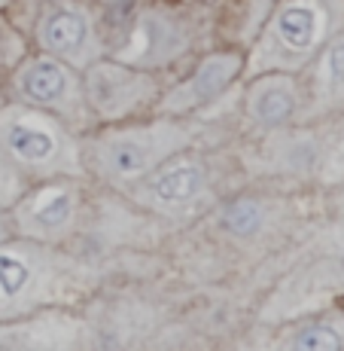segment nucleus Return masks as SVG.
I'll return each instance as SVG.
<instances>
[{
	"label": "nucleus",
	"mask_w": 344,
	"mask_h": 351,
	"mask_svg": "<svg viewBox=\"0 0 344 351\" xmlns=\"http://www.w3.org/2000/svg\"><path fill=\"white\" fill-rule=\"evenodd\" d=\"M28 49V37L10 22L6 10H0V80H6V73L18 64V58Z\"/></svg>",
	"instance_id": "15"
},
{
	"label": "nucleus",
	"mask_w": 344,
	"mask_h": 351,
	"mask_svg": "<svg viewBox=\"0 0 344 351\" xmlns=\"http://www.w3.org/2000/svg\"><path fill=\"white\" fill-rule=\"evenodd\" d=\"M18 0H0V10H10V6H16Z\"/></svg>",
	"instance_id": "20"
},
{
	"label": "nucleus",
	"mask_w": 344,
	"mask_h": 351,
	"mask_svg": "<svg viewBox=\"0 0 344 351\" xmlns=\"http://www.w3.org/2000/svg\"><path fill=\"white\" fill-rule=\"evenodd\" d=\"M241 113L247 125L259 132H274L305 119V86L299 73H256L247 77Z\"/></svg>",
	"instance_id": "12"
},
{
	"label": "nucleus",
	"mask_w": 344,
	"mask_h": 351,
	"mask_svg": "<svg viewBox=\"0 0 344 351\" xmlns=\"http://www.w3.org/2000/svg\"><path fill=\"white\" fill-rule=\"evenodd\" d=\"M295 348H341L344 339L332 327H308L293 339Z\"/></svg>",
	"instance_id": "16"
},
{
	"label": "nucleus",
	"mask_w": 344,
	"mask_h": 351,
	"mask_svg": "<svg viewBox=\"0 0 344 351\" xmlns=\"http://www.w3.org/2000/svg\"><path fill=\"white\" fill-rule=\"evenodd\" d=\"M226 223L232 232H253V229H259V223H262V214L253 202H241V205H232Z\"/></svg>",
	"instance_id": "18"
},
{
	"label": "nucleus",
	"mask_w": 344,
	"mask_h": 351,
	"mask_svg": "<svg viewBox=\"0 0 344 351\" xmlns=\"http://www.w3.org/2000/svg\"><path fill=\"white\" fill-rule=\"evenodd\" d=\"M83 180L85 178H46L31 180L10 205L16 235L46 245H64L77 235L83 220Z\"/></svg>",
	"instance_id": "10"
},
{
	"label": "nucleus",
	"mask_w": 344,
	"mask_h": 351,
	"mask_svg": "<svg viewBox=\"0 0 344 351\" xmlns=\"http://www.w3.org/2000/svg\"><path fill=\"white\" fill-rule=\"evenodd\" d=\"M83 95L94 125L128 123L150 117L168 80L159 71L119 62L116 56H101L83 67Z\"/></svg>",
	"instance_id": "6"
},
{
	"label": "nucleus",
	"mask_w": 344,
	"mask_h": 351,
	"mask_svg": "<svg viewBox=\"0 0 344 351\" xmlns=\"http://www.w3.org/2000/svg\"><path fill=\"white\" fill-rule=\"evenodd\" d=\"M92 272L62 245L12 235L0 241V324H16L70 302Z\"/></svg>",
	"instance_id": "2"
},
{
	"label": "nucleus",
	"mask_w": 344,
	"mask_h": 351,
	"mask_svg": "<svg viewBox=\"0 0 344 351\" xmlns=\"http://www.w3.org/2000/svg\"><path fill=\"white\" fill-rule=\"evenodd\" d=\"M244 80V49L204 52L180 80H168L153 113L159 117H198Z\"/></svg>",
	"instance_id": "11"
},
{
	"label": "nucleus",
	"mask_w": 344,
	"mask_h": 351,
	"mask_svg": "<svg viewBox=\"0 0 344 351\" xmlns=\"http://www.w3.org/2000/svg\"><path fill=\"white\" fill-rule=\"evenodd\" d=\"M140 0H94L92 10L98 12V22L101 31H104L107 40V52L113 49V43L119 40V34L125 31V25L131 22V16L137 12Z\"/></svg>",
	"instance_id": "14"
},
{
	"label": "nucleus",
	"mask_w": 344,
	"mask_h": 351,
	"mask_svg": "<svg viewBox=\"0 0 344 351\" xmlns=\"http://www.w3.org/2000/svg\"><path fill=\"white\" fill-rule=\"evenodd\" d=\"M16 235V226H12V211L10 205H0V241L12 239Z\"/></svg>",
	"instance_id": "19"
},
{
	"label": "nucleus",
	"mask_w": 344,
	"mask_h": 351,
	"mask_svg": "<svg viewBox=\"0 0 344 351\" xmlns=\"http://www.w3.org/2000/svg\"><path fill=\"white\" fill-rule=\"evenodd\" d=\"M201 40V16L192 6L174 3H140L125 31L113 43L110 56L119 62L165 71L192 56Z\"/></svg>",
	"instance_id": "5"
},
{
	"label": "nucleus",
	"mask_w": 344,
	"mask_h": 351,
	"mask_svg": "<svg viewBox=\"0 0 344 351\" xmlns=\"http://www.w3.org/2000/svg\"><path fill=\"white\" fill-rule=\"evenodd\" d=\"M344 31V0H274L244 49V80L256 73H302Z\"/></svg>",
	"instance_id": "3"
},
{
	"label": "nucleus",
	"mask_w": 344,
	"mask_h": 351,
	"mask_svg": "<svg viewBox=\"0 0 344 351\" xmlns=\"http://www.w3.org/2000/svg\"><path fill=\"white\" fill-rule=\"evenodd\" d=\"M6 89H10V101L52 113L79 134L94 125L83 95V73L55 56L28 49L6 73Z\"/></svg>",
	"instance_id": "7"
},
{
	"label": "nucleus",
	"mask_w": 344,
	"mask_h": 351,
	"mask_svg": "<svg viewBox=\"0 0 344 351\" xmlns=\"http://www.w3.org/2000/svg\"><path fill=\"white\" fill-rule=\"evenodd\" d=\"M211 162L204 153H198V147H189V150L161 162L159 168H153L122 195L161 217H189L211 199Z\"/></svg>",
	"instance_id": "9"
},
{
	"label": "nucleus",
	"mask_w": 344,
	"mask_h": 351,
	"mask_svg": "<svg viewBox=\"0 0 344 351\" xmlns=\"http://www.w3.org/2000/svg\"><path fill=\"white\" fill-rule=\"evenodd\" d=\"M198 117H150L128 123L92 125L83 132V168L85 178L101 180L110 190L125 193L140 178L159 168L177 153L198 147Z\"/></svg>",
	"instance_id": "1"
},
{
	"label": "nucleus",
	"mask_w": 344,
	"mask_h": 351,
	"mask_svg": "<svg viewBox=\"0 0 344 351\" xmlns=\"http://www.w3.org/2000/svg\"><path fill=\"white\" fill-rule=\"evenodd\" d=\"M305 86V119L344 110V31L299 73Z\"/></svg>",
	"instance_id": "13"
},
{
	"label": "nucleus",
	"mask_w": 344,
	"mask_h": 351,
	"mask_svg": "<svg viewBox=\"0 0 344 351\" xmlns=\"http://www.w3.org/2000/svg\"><path fill=\"white\" fill-rule=\"evenodd\" d=\"M0 153L25 180L85 178L83 134L64 119L18 101L0 104Z\"/></svg>",
	"instance_id": "4"
},
{
	"label": "nucleus",
	"mask_w": 344,
	"mask_h": 351,
	"mask_svg": "<svg viewBox=\"0 0 344 351\" xmlns=\"http://www.w3.org/2000/svg\"><path fill=\"white\" fill-rule=\"evenodd\" d=\"M25 186H28V180H25L22 174L3 159V153H0V205H12V202L22 195Z\"/></svg>",
	"instance_id": "17"
},
{
	"label": "nucleus",
	"mask_w": 344,
	"mask_h": 351,
	"mask_svg": "<svg viewBox=\"0 0 344 351\" xmlns=\"http://www.w3.org/2000/svg\"><path fill=\"white\" fill-rule=\"evenodd\" d=\"M31 46L83 71L107 56V40L89 0H37Z\"/></svg>",
	"instance_id": "8"
}]
</instances>
